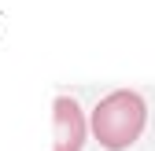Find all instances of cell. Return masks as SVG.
I'll return each mask as SVG.
<instances>
[{
	"mask_svg": "<svg viewBox=\"0 0 155 151\" xmlns=\"http://www.w3.org/2000/svg\"><path fill=\"white\" fill-rule=\"evenodd\" d=\"M148 122V103L133 88H118L104 96L92 111V137L100 140L107 151H126L129 144H137Z\"/></svg>",
	"mask_w": 155,
	"mask_h": 151,
	"instance_id": "6da1fadb",
	"label": "cell"
},
{
	"mask_svg": "<svg viewBox=\"0 0 155 151\" xmlns=\"http://www.w3.org/2000/svg\"><path fill=\"white\" fill-rule=\"evenodd\" d=\"M52 122H55V147L52 151H81L85 147V118H81V107L70 96H59L52 103Z\"/></svg>",
	"mask_w": 155,
	"mask_h": 151,
	"instance_id": "7a4b0ae2",
	"label": "cell"
}]
</instances>
